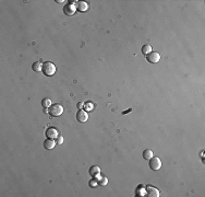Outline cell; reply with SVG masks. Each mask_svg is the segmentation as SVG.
<instances>
[{
	"label": "cell",
	"mask_w": 205,
	"mask_h": 197,
	"mask_svg": "<svg viewBox=\"0 0 205 197\" xmlns=\"http://www.w3.org/2000/svg\"><path fill=\"white\" fill-rule=\"evenodd\" d=\"M42 72H43L46 77L54 76L55 72H56V66H55L53 63H50V61H45V63H43Z\"/></svg>",
	"instance_id": "obj_1"
},
{
	"label": "cell",
	"mask_w": 205,
	"mask_h": 197,
	"mask_svg": "<svg viewBox=\"0 0 205 197\" xmlns=\"http://www.w3.org/2000/svg\"><path fill=\"white\" fill-rule=\"evenodd\" d=\"M48 108H49L48 114H49V116H51V117H58L63 113L62 105H60V104H58V103L51 104V106Z\"/></svg>",
	"instance_id": "obj_2"
},
{
	"label": "cell",
	"mask_w": 205,
	"mask_h": 197,
	"mask_svg": "<svg viewBox=\"0 0 205 197\" xmlns=\"http://www.w3.org/2000/svg\"><path fill=\"white\" fill-rule=\"evenodd\" d=\"M150 168L153 171H157L161 168V161L158 157H153L150 159Z\"/></svg>",
	"instance_id": "obj_3"
},
{
	"label": "cell",
	"mask_w": 205,
	"mask_h": 197,
	"mask_svg": "<svg viewBox=\"0 0 205 197\" xmlns=\"http://www.w3.org/2000/svg\"><path fill=\"white\" fill-rule=\"evenodd\" d=\"M146 60L151 64H157L161 60V55L157 52H152L148 55H146Z\"/></svg>",
	"instance_id": "obj_4"
},
{
	"label": "cell",
	"mask_w": 205,
	"mask_h": 197,
	"mask_svg": "<svg viewBox=\"0 0 205 197\" xmlns=\"http://www.w3.org/2000/svg\"><path fill=\"white\" fill-rule=\"evenodd\" d=\"M146 196L148 197H159V191L157 188L153 187L152 185L146 186Z\"/></svg>",
	"instance_id": "obj_5"
},
{
	"label": "cell",
	"mask_w": 205,
	"mask_h": 197,
	"mask_svg": "<svg viewBox=\"0 0 205 197\" xmlns=\"http://www.w3.org/2000/svg\"><path fill=\"white\" fill-rule=\"evenodd\" d=\"M76 11V8L74 5H71V3H68V5L64 6V8H63V12L68 17H70V15H73V14L75 13Z\"/></svg>",
	"instance_id": "obj_6"
},
{
	"label": "cell",
	"mask_w": 205,
	"mask_h": 197,
	"mask_svg": "<svg viewBox=\"0 0 205 197\" xmlns=\"http://www.w3.org/2000/svg\"><path fill=\"white\" fill-rule=\"evenodd\" d=\"M76 119L80 122V123H85V122L89 119L87 112L84 111V110H80L79 112L76 113Z\"/></svg>",
	"instance_id": "obj_7"
},
{
	"label": "cell",
	"mask_w": 205,
	"mask_h": 197,
	"mask_svg": "<svg viewBox=\"0 0 205 197\" xmlns=\"http://www.w3.org/2000/svg\"><path fill=\"white\" fill-rule=\"evenodd\" d=\"M75 8H76V11H79L81 13H84V12H86L87 9H89V5H87V2H85V1H78Z\"/></svg>",
	"instance_id": "obj_8"
},
{
	"label": "cell",
	"mask_w": 205,
	"mask_h": 197,
	"mask_svg": "<svg viewBox=\"0 0 205 197\" xmlns=\"http://www.w3.org/2000/svg\"><path fill=\"white\" fill-rule=\"evenodd\" d=\"M135 196L139 197H144L146 196V186L143 185V184H140L136 189H135Z\"/></svg>",
	"instance_id": "obj_9"
},
{
	"label": "cell",
	"mask_w": 205,
	"mask_h": 197,
	"mask_svg": "<svg viewBox=\"0 0 205 197\" xmlns=\"http://www.w3.org/2000/svg\"><path fill=\"white\" fill-rule=\"evenodd\" d=\"M46 136L49 139H56L58 137V131L54 127H50V128H48V129L46 130Z\"/></svg>",
	"instance_id": "obj_10"
},
{
	"label": "cell",
	"mask_w": 205,
	"mask_h": 197,
	"mask_svg": "<svg viewBox=\"0 0 205 197\" xmlns=\"http://www.w3.org/2000/svg\"><path fill=\"white\" fill-rule=\"evenodd\" d=\"M55 146H56V141H55L54 139L47 138L44 141V147H45V149H47V150H51V149H54Z\"/></svg>",
	"instance_id": "obj_11"
},
{
	"label": "cell",
	"mask_w": 205,
	"mask_h": 197,
	"mask_svg": "<svg viewBox=\"0 0 205 197\" xmlns=\"http://www.w3.org/2000/svg\"><path fill=\"white\" fill-rule=\"evenodd\" d=\"M89 173L92 177H95L96 175L100 174V169H99V166H93L89 168Z\"/></svg>",
	"instance_id": "obj_12"
},
{
	"label": "cell",
	"mask_w": 205,
	"mask_h": 197,
	"mask_svg": "<svg viewBox=\"0 0 205 197\" xmlns=\"http://www.w3.org/2000/svg\"><path fill=\"white\" fill-rule=\"evenodd\" d=\"M153 157H154V152L152 151L151 149H145V150L143 151V158H144L145 160H150V159Z\"/></svg>",
	"instance_id": "obj_13"
},
{
	"label": "cell",
	"mask_w": 205,
	"mask_h": 197,
	"mask_svg": "<svg viewBox=\"0 0 205 197\" xmlns=\"http://www.w3.org/2000/svg\"><path fill=\"white\" fill-rule=\"evenodd\" d=\"M32 69L35 72H40L42 69H43V64L40 63V61H36V63H34L32 65Z\"/></svg>",
	"instance_id": "obj_14"
},
{
	"label": "cell",
	"mask_w": 205,
	"mask_h": 197,
	"mask_svg": "<svg viewBox=\"0 0 205 197\" xmlns=\"http://www.w3.org/2000/svg\"><path fill=\"white\" fill-rule=\"evenodd\" d=\"M142 53H143V55H148L150 53H152V46L151 45H148V44H145V45H143L142 46Z\"/></svg>",
	"instance_id": "obj_15"
},
{
	"label": "cell",
	"mask_w": 205,
	"mask_h": 197,
	"mask_svg": "<svg viewBox=\"0 0 205 197\" xmlns=\"http://www.w3.org/2000/svg\"><path fill=\"white\" fill-rule=\"evenodd\" d=\"M83 108H84V111H86V112H91V111H93L94 104L92 102H85Z\"/></svg>",
	"instance_id": "obj_16"
},
{
	"label": "cell",
	"mask_w": 205,
	"mask_h": 197,
	"mask_svg": "<svg viewBox=\"0 0 205 197\" xmlns=\"http://www.w3.org/2000/svg\"><path fill=\"white\" fill-rule=\"evenodd\" d=\"M108 184V179L106 176H100V179L98 180V185L100 186H106Z\"/></svg>",
	"instance_id": "obj_17"
},
{
	"label": "cell",
	"mask_w": 205,
	"mask_h": 197,
	"mask_svg": "<svg viewBox=\"0 0 205 197\" xmlns=\"http://www.w3.org/2000/svg\"><path fill=\"white\" fill-rule=\"evenodd\" d=\"M42 105H43V108H50L51 106V100L48 98H44L42 101Z\"/></svg>",
	"instance_id": "obj_18"
},
{
	"label": "cell",
	"mask_w": 205,
	"mask_h": 197,
	"mask_svg": "<svg viewBox=\"0 0 205 197\" xmlns=\"http://www.w3.org/2000/svg\"><path fill=\"white\" fill-rule=\"evenodd\" d=\"M89 187L91 188H95V187H97L98 186V181L95 177H93V179L91 180L89 182Z\"/></svg>",
	"instance_id": "obj_19"
},
{
	"label": "cell",
	"mask_w": 205,
	"mask_h": 197,
	"mask_svg": "<svg viewBox=\"0 0 205 197\" xmlns=\"http://www.w3.org/2000/svg\"><path fill=\"white\" fill-rule=\"evenodd\" d=\"M56 143H58V145L63 143V137L61 136V135H58V137L56 138Z\"/></svg>",
	"instance_id": "obj_20"
},
{
	"label": "cell",
	"mask_w": 205,
	"mask_h": 197,
	"mask_svg": "<svg viewBox=\"0 0 205 197\" xmlns=\"http://www.w3.org/2000/svg\"><path fill=\"white\" fill-rule=\"evenodd\" d=\"M83 106H84V103H82V102H80V103H78V108H80V110H82V108H83Z\"/></svg>",
	"instance_id": "obj_21"
},
{
	"label": "cell",
	"mask_w": 205,
	"mask_h": 197,
	"mask_svg": "<svg viewBox=\"0 0 205 197\" xmlns=\"http://www.w3.org/2000/svg\"><path fill=\"white\" fill-rule=\"evenodd\" d=\"M131 111H132V110H131V108H129V110H128V111H125V112L122 113V114H127V113H129V112H131Z\"/></svg>",
	"instance_id": "obj_22"
},
{
	"label": "cell",
	"mask_w": 205,
	"mask_h": 197,
	"mask_svg": "<svg viewBox=\"0 0 205 197\" xmlns=\"http://www.w3.org/2000/svg\"><path fill=\"white\" fill-rule=\"evenodd\" d=\"M56 2H58V3H62V2H64L63 0H56Z\"/></svg>",
	"instance_id": "obj_23"
}]
</instances>
